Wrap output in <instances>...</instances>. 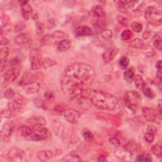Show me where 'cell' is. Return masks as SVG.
Here are the masks:
<instances>
[{"label":"cell","instance_id":"cell-1","mask_svg":"<svg viewBox=\"0 0 162 162\" xmlns=\"http://www.w3.org/2000/svg\"><path fill=\"white\" fill-rule=\"evenodd\" d=\"M94 76V70L87 64L75 63L68 66L61 79V87L65 96L72 100L89 97Z\"/></svg>","mask_w":162,"mask_h":162},{"label":"cell","instance_id":"cell-2","mask_svg":"<svg viewBox=\"0 0 162 162\" xmlns=\"http://www.w3.org/2000/svg\"><path fill=\"white\" fill-rule=\"evenodd\" d=\"M89 98L93 105L101 110H114L118 104V99L115 96L101 91H91Z\"/></svg>","mask_w":162,"mask_h":162},{"label":"cell","instance_id":"cell-3","mask_svg":"<svg viewBox=\"0 0 162 162\" xmlns=\"http://www.w3.org/2000/svg\"><path fill=\"white\" fill-rule=\"evenodd\" d=\"M51 136V132L47 128L41 126H34L31 135L26 139L34 141H45L50 139Z\"/></svg>","mask_w":162,"mask_h":162},{"label":"cell","instance_id":"cell-4","mask_svg":"<svg viewBox=\"0 0 162 162\" xmlns=\"http://www.w3.org/2000/svg\"><path fill=\"white\" fill-rule=\"evenodd\" d=\"M124 101L129 109L135 112L141 101L140 94L135 91H128L124 94Z\"/></svg>","mask_w":162,"mask_h":162},{"label":"cell","instance_id":"cell-5","mask_svg":"<svg viewBox=\"0 0 162 162\" xmlns=\"http://www.w3.org/2000/svg\"><path fill=\"white\" fill-rule=\"evenodd\" d=\"M145 18L150 24L155 26H159L161 24V12L156 8L150 6L147 7L145 10Z\"/></svg>","mask_w":162,"mask_h":162},{"label":"cell","instance_id":"cell-6","mask_svg":"<svg viewBox=\"0 0 162 162\" xmlns=\"http://www.w3.org/2000/svg\"><path fill=\"white\" fill-rule=\"evenodd\" d=\"M29 57L31 62V69L32 70H38L43 67L42 53L38 48H34L31 50Z\"/></svg>","mask_w":162,"mask_h":162},{"label":"cell","instance_id":"cell-7","mask_svg":"<svg viewBox=\"0 0 162 162\" xmlns=\"http://www.w3.org/2000/svg\"><path fill=\"white\" fill-rule=\"evenodd\" d=\"M143 113L145 119L151 122L160 124L161 122V114L160 111L150 108H143Z\"/></svg>","mask_w":162,"mask_h":162},{"label":"cell","instance_id":"cell-8","mask_svg":"<svg viewBox=\"0 0 162 162\" xmlns=\"http://www.w3.org/2000/svg\"><path fill=\"white\" fill-rule=\"evenodd\" d=\"M51 121L53 129L55 131L57 136L62 138L63 139H66L68 138L69 132L70 131L66 127V126H65L57 118H53Z\"/></svg>","mask_w":162,"mask_h":162},{"label":"cell","instance_id":"cell-9","mask_svg":"<svg viewBox=\"0 0 162 162\" xmlns=\"http://www.w3.org/2000/svg\"><path fill=\"white\" fill-rule=\"evenodd\" d=\"M15 42L22 48L27 49L32 46V39L28 34H20L15 38Z\"/></svg>","mask_w":162,"mask_h":162},{"label":"cell","instance_id":"cell-10","mask_svg":"<svg viewBox=\"0 0 162 162\" xmlns=\"http://www.w3.org/2000/svg\"><path fill=\"white\" fill-rule=\"evenodd\" d=\"M20 73V70L18 66H10V68L5 71L3 77L6 82L12 83L19 77Z\"/></svg>","mask_w":162,"mask_h":162},{"label":"cell","instance_id":"cell-11","mask_svg":"<svg viewBox=\"0 0 162 162\" xmlns=\"http://www.w3.org/2000/svg\"><path fill=\"white\" fill-rule=\"evenodd\" d=\"M7 156L11 161H20L25 156V153L20 148L13 147L8 151Z\"/></svg>","mask_w":162,"mask_h":162},{"label":"cell","instance_id":"cell-12","mask_svg":"<svg viewBox=\"0 0 162 162\" xmlns=\"http://www.w3.org/2000/svg\"><path fill=\"white\" fill-rule=\"evenodd\" d=\"M63 115L66 120L71 124L77 123L80 117V113L73 109H67Z\"/></svg>","mask_w":162,"mask_h":162},{"label":"cell","instance_id":"cell-13","mask_svg":"<svg viewBox=\"0 0 162 162\" xmlns=\"http://www.w3.org/2000/svg\"><path fill=\"white\" fill-rule=\"evenodd\" d=\"M14 131V125L12 122H8L5 124L1 131V137L3 141H8L12 133Z\"/></svg>","mask_w":162,"mask_h":162},{"label":"cell","instance_id":"cell-14","mask_svg":"<svg viewBox=\"0 0 162 162\" xmlns=\"http://www.w3.org/2000/svg\"><path fill=\"white\" fill-rule=\"evenodd\" d=\"M138 3V2L134 1H117L115 2L116 6L118 10L123 13H126L128 11L129 8H133L135 5L134 4Z\"/></svg>","mask_w":162,"mask_h":162},{"label":"cell","instance_id":"cell-15","mask_svg":"<svg viewBox=\"0 0 162 162\" xmlns=\"http://www.w3.org/2000/svg\"><path fill=\"white\" fill-rule=\"evenodd\" d=\"M24 91L28 94H35L38 92L40 85L37 80H33L22 86Z\"/></svg>","mask_w":162,"mask_h":162},{"label":"cell","instance_id":"cell-16","mask_svg":"<svg viewBox=\"0 0 162 162\" xmlns=\"http://www.w3.org/2000/svg\"><path fill=\"white\" fill-rule=\"evenodd\" d=\"M20 10L22 16L25 20H29L32 14V8L28 2H20Z\"/></svg>","mask_w":162,"mask_h":162},{"label":"cell","instance_id":"cell-17","mask_svg":"<svg viewBox=\"0 0 162 162\" xmlns=\"http://www.w3.org/2000/svg\"><path fill=\"white\" fill-rule=\"evenodd\" d=\"M115 155L117 158L125 161H130L132 158V153L126 150L124 147H118L115 151Z\"/></svg>","mask_w":162,"mask_h":162},{"label":"cell","instance_id":"cell-18","mask_svg":"<svg viewBox=\"0 0 162 162\" xmlns=\"http://www.w3.org/2000/svg\"><path fill=\"white\" fill-rule=\"evenodd\" d=\"M118 49L117 48H110L107 49L103 55V60L105 63L110 62L117 55Z\"/></svg>","mask_w":162,"mask_h":162},{"label":"cell","instance_id":"cell-19","mask_svg":"<svg viewBox=\"0 0 162 162\" xmlns=\"http://www.w3.org/2000/svg\"><path fill=\"white\" fill-rule=\"evenodd\" d=\"M77 101L78 103V107L84 110H89L92 105V103L89 97L81 98L79 100H77Z\"/></svg>","mask_w":162,"mask_h":162},{"label":"cell","instance_id":"cell-20","mask_svg":"<svg viewBox=\"0 0 162 162\" xmlns=\"http://www.w3.org/2000/svg\"><path fill=\"white\" fill-rule=\"evenodd\" d=\"M92 33V31L91 28L86 26H82L78 28L75 32V37H80L83 36H91Z\"/></svg>","mask_w":162,"mask_h":162},{"label":"cell","instance_id":"cell-21","mask_svg":"<svg viewBox=\"0 0 162 162\" xmlns=\"http://www.w3.org/2000/svg\"><path fill=\"white\" fill-rule=\"evenodd\" d=\"M28 124L34 126H44L46 124V120L41 116H34L27 120Z\"/></svg>","mask_w":162,"mask_h":162},{"label":"cell","instance_id":"cell-22","mask_svg":"<svg viewBox=\"0 0 162 162\" xmlns=\"http://www.w3.org/2000/svg\"><path fill=\"white\" fill-rule=\"evenodd\" d=\"M54 156V155L51 151L43 150L39 151L37 153V158L40 161H46L51 159Z\"/></svg>","mask_w":162,"mask_h":162},{"label":"cell","instance_id":"cell-23","mask_svg":"<svg viewBox=\"0 0 162 162\" xmlns=\"http://www.w3.org/2000/svg\"><path fill=\"white\" fill-rule=\"evenodd\" d=\"M23 104L18 103L15 101L12 100L11 101L8 103V109L11 110L12 112L15 113H19L23 110Z\"/></svg>","mask_w":162,"mask_h":162},{"label":"cell","instance_id":"cell-24","mask_svg":"<svg viewBox=\"0 0 162 162\" xmlns=\"http://www.w3.org/2000/svg\"><path fill=\"white\" fill-rule=\"evenodd\" d=\"M71 46V42L69 39H63L61 41L59 42L57 46V48L58 51L62 52H65L67 50H69Z\"/></svg>","mask_w":162,"mask_h":162},{"label":"cell","instance_id":"cell-25","mask_svg":"<svg viewBox=\"0 0 162 162\" xmlns=\"http://www.w3.org/2000/svg\"><path fill=\"white\" fill-rule=\"evenodd\" d=\"M126 150L129 151L130 153H132L138 150V144H137L136 141L134 139H130L129 140L124 146V147Z\"/></svg>","mask_w":162,"mask_h":162},{"label":"cell","instance_id":"cell-26","mask_svg":"<svg viewBox=\"0 0 162 162\" xmlns=\"http://www.w3.org/2000/svg\"><path fill=\"white\" fill-rule=\"evenodd\" d=\"M135 69L134 67H130L127 69L124 74V78L129 83H131L134 79Z\"/></svg>","mask_w":162,"mask_h":162},{"label":"cell","instance_id":"cell-27","mask_svg":"<svg viewBox=\"0 0 162 162\" xmlns=\"http://www.w3.org/2000/svg\"><path fill=\"white\" fill-rule=\"evenodd\" d=\"M62 161H80L81 159L75 151H71L69 154L65 155Z\"/></svg>","mask_w":162,"mask_h":162},{"label":"cell","instance_id":"cell-28","mask_svg":"<svg viewBox=\"0 0 162 162\" xmlns=\"http://www.w3.org/2000/svg\"><path fill=\"white\" fill-rule=\"evenodd\" d=\"M142 52L144 55L147 57H153L155 55V51L153 48L148 45H144L141 48Z\"/></svg>","mask_w":162,"mask_h":162},{"label":"cell","instance_id":"cell-29","mask_svg":"<svg viewBox=\"0 0 162 162\" xmlns=\"http://www.w3.org/2000/svg\"><path fill=\"white\" fill-rule=\"evenodd\" d=\"M18 132L22 137L27 139L31 135V134L32 132V129H31L30 127H29L28 126H23L20 127L19 129Z\"/></svg>","mask_w":162,"mask_h":162},{"label":"cell","instance_id":"cell-30","mask_svg":"<svg viewBox=\"0 0 162 162\" xmlns=\"http://www.w3.org/2000/svg\"><path fill=\"white\" fill-rule=\"evenodd\" d=\"M134 81L137 88L140 90H142L146 86L144 80L142 76L140 75H137L134 77Z\"/></svg>","mask_w":162,"mask_h":162},{"label":"cell","instance_id":"cell-31","mask_svg":"<svg viewBox=\"0 0 162 162\" xmlns=\"http://www.w3.org/2000/svg\"><path fill=\"white\" fill-rule=\"evenodd\" d=\"M92 12L98 17H104L105 16V11L100 5L94 6L92 8Z\"/></svg>","mask_w":162,"mask_h":162},{"label":"cell","instance_id":"cell-32","mask_svg":"<svg viewBox=\"0 0 162 162\" xmlns=\"http://www.w3.org/2000/svg\"><path fill=\"white\" fill-rule=\"evenodd\" d=\"M153 46L155 48L161 51L162 49V43H161V33L157 34L153 39Z\"/></svg>","mask_w":162,"mask_h":162},{"label":"cell","instance_id":"cell-33","mask_svg":"<svg viewBox=\"0 0 162 162\" xmlns=\"http://www.w3.org/2000/svg\"><path fill=\"white\" fill-rule=\"evenodd\" d=\"M67 36V35L62 31H56V32H54L52 34H51V37L53 38V40L54 43H55L57 40L61 39H63L65 37H66Z\"/></svg>","mask_w":162,"mask_h":162},{"label":"cell","instance_id":"cell-34","mask_svg":"<svg viewBox=\"0 0 162 162\" xmlns=\"http://www.w3.org/2000/svg\"><path fill=\"white\" fill-rule=\"evenodd\" d=\"M43 68H49V67L57 65V62L49 58H43Z\"/></svg>","mask_w":162,"mask_h":162},{"label":"cell","instance_id":"cell-35","mask_svg":"<svg viewBox=\"0 0 162 162\" xmlns=\"http://www.w3.org/2000/svg\"><path fill=\"white\" fill-rule=\"evenodd\" d=\"M144 45V42L142 40V39H139V38H136L134 39L132 43H131V46L133 48H135L136 49H141L143 47V46Z\"/></svg>","mask_w":162,"mask_h":162},{"label":"cell","instance_id":"cell-36","mask_svg":"<svg viewBox=\"0 0 162 162\" xmlns=\"http://www.w3.org/2000/svg\"><path fill=\"white\" fill-rule=\"evenodd\" d=\"M143 93L144 95L147 97V98H149L150 99H153L155 98V92H153V91L149 87H146L145 86L143 89Z\"/></svg>","mask_w":162,"mask_h":162},{"label":"cell","instance_id":"cell-37","mask_svg":"<svg viewBox=\"0 0 162 162\" xmlns=\"http://www.w3.org/2000/svg\"><path fill=\"white\" fill-rule=\"evenodd\" d=\"M151 152L157 157L161 158L162 154V150L161 146L160 144H156L153 146L151 148Z\"/></svg>","mask_w":162,"mask_h":162},{"label":"cell","instance_id":"cell-38","mask_svg":"<svg viewBox=\"0 0 162 162\" xmlns=\"http://www.w3.org/2000/svg\"><path fill=\"white\" fill-rule=\"evenodd\" d=\"M54 43V41L53 40V38L51 37V35H46L44 36L41 40H40V44L43 46L48 45H51Z\"/></svg>","mask_w":162,"mask_h":162},{"label":"cell","instance_id":"cell-39","mask_svg":"<svg viewBox=\"0 0 162 162\" xmlns=\"http://www.w3.org/2000/svg\"><path fill=\"white\" fill-rule=\"evenodd\" d=\"M12 99L13 101H15V102L20 103L21 104H23V105H24L27 102V99L25 98L23 96L20 95V94H19L15 93V95L13 96V97L12 98Z\"/></svg>","mask_w":162,"mask_h":162},{"label":"cell","instance_id":"cell-40","mask_svg":"<svg viewBox=\"0 0 162 162\" xmlns=\"http://www.w3.org/2000/svg\"><path fill=\"white\" fill-rule=\"evenodd\" d=\"M153 159L151 158V156L148 154H142L139 156H138L135 160V161H151Z\"/></svg>","mask_w":162,"mask_h":162},{"label":"cell","instance_id":"cell-41","mask_svg":"<svg viewBox=\"0 0 162 162\" xmlns=\"http://www.w3.org/2000/svg\"><path fill=\"white\" fill-rule=\"evenodd\" d=\"M53 110H54V112L59 115H62L66 110V109H65V105L63 104H59L56 105L55 108H54Z\"/></svg>","mask_w":162,"mask_h":162},{"label":"cell","instance_id":"cell-42","mask_svg":"<svg viewBox=\"0 0 162 162\" xmlns=\"http://www.w3.org/2000/svg\"><path fill=\"white\" fill-rule=\"evenodd\" d=\"M9 49L7 47H3L0 50V59L1 61L6 60V58L8 57L9 55Z\"/></svg>","mask_w":162,"mask_h":162},{"label":"cell","instance_id":"cell-43","mask_svg":"<svg viewBox=\"0 0 162 162\" xmlns=\"http://www.w3.org/2000/svg\"><path fill=\"white\" fill-rule=\"evenodd\" d=\"M101 37L106 40H110L113 37V32L110 29H104L101 32Z\"/></svg>","mask_w":162,"mask_h":162},{"label":"cell","instance_id":"cell-44","mask_svg":"<svg viewBox=\"0 0 162 162\" xmlns=\"http://www.w3.org/2000/svg\"><path fill=\"white\" fill-rule=\"evenodd\" d=\"M133 36V33L129 29L124 30L121 34V39L123 40H127Z\"/></svg>","mask_w":162,"mask_h":162},{"label":"cell","instance_id":"cell-45","mask_svg":"<svg viewBox=\"0 0 162 162\" xmlns=\"http://www.w3.org/2000/svg\"><path fill=\"white\" fill-rule=\"evenodd\" d=\"M15 113L12 112L11 110L8 109H6V110H2V113H1V115L2 118H12L15 116Z\"/></svg>","mask_w":162,"mask_h":162},{"label":"cell","instance_id":"cell-46","mask_svg":"<svg viewBox=\"0 0 162 162\" xmlns=\"http://www.w3.org/2000/svg\"><path fill=\"white\" fill-rule=\"evenodd\" d=\"M119 63L122 69H126L129 65V59L126 57H122L119 60Z\"/></svg>","mask_w":162,"mask_h":162},{"label":"cell","instance_id":"cell-47","mask_svg":"<svg viewBox=\"0 0 162 162\" xmlns=\"http://www.w3.org/2000/svg\"><path fill=\"white\" fill-rule=\"evenodd\" d=\"M83 136L84 139L87 142L92 141L94 138V134L91 131L87 130H86L83 132Z\"/></svg>","mask_w":162,"mask_h":162},{"label":"cell","instance_id":"cell-48","mask_svg":"<svg viewBox=\"0 0 162 162\" xmlns=\"http://www.w3.org/2000/svg\"><path fill=\"white\" fill-rule=\"evenodd\" d=\"M131 28L135 32H140L143 29V25L138 22H134L131 24Z\"/></svg>","mask_w":162,"mask_h":162},{"label":"cell","instance_id":"cell-49","mask_svg":"<svg viewBox=\"0 0 162 162\" xmlns=\"http://www.w3.org/2000/svg\"><path fill=\"white\" fill-rule=\"evenodd\" d=\"M45 30V26L43 23L37 22L36 25V32L39 36H42Z\"/></svg>","mask_w":162,"mask_h":162},{"label":"cell","instance_id":"cell-50","mask_svg":"<svg viewBox=\"0 0 162 162\" xmlns=\"http://www.w3.org/2000/svg\"><path fill=\"white\" fill-rule=\"evenodd\" d=\"M11 30V25L10 23H5V25H2L1 27V34H6L9 33Z\"/></svg>","mask_w":162,"mask_h":162},{"label":"cell","instance_id":"cell-51","mask_svg":"<svg viewBox=\"0 0 162 162\" xmlns=\"http://www.w3.org/2000/svg\"><path fill=\"white\" fill-rule=\"evenodd\" d=\"M144 139L146 142L151 143H152L155 139V135L149 132H146L144 134Z\"/></svg>","mask_w":162,"mask_h":162},{"label":"cell","instance_id":"cell-52","mask_svg":"<svg viewBox=\"0 0 162 162\" xmlns=\"http://www.w3.org/2000/svg\"><path fill=\"white\" fill-rule=\"evenodd\" d=\"M15 93L14 91H13V89H8L5 92V97L8 98V99H10V98H12L13 97V96L15 95Z\"/></svg>","mask_w":162,"mask_h":162},{"label":"cell","instance_id":"cell-53","mask_svg":"<svg viewBox=\"0 0 162 162\" xmlns=\"http://www.w3.org/2000/svg\"><path fill=\"white\" fill-rule=\"evenodd\" d=\"M147 132H149L155 135L157 132V129L155 126L152 125H149L147 127Z\"/></svg>","mask_w":162,"mask_h":162},{"label":"cell","instance_id":"cell-54","mask_svg":"<svg viewBox=\"0 0 162 162\" xmlns=\"http://www.w3.org/2000/svg\"><path fill=\"white\" fill-rule=\"evenodd\" d=\"M118 21L122 25H127L128 23V19L124 16L119 15L117 17Z\"/></svg>","mask_w":162,"mask_h":162},{"label":"cell","instance_id":"cell-55","mask_svg":"<svg viewBox=\"0 0 162 162\" xmlns=\"http://www.w3.org/2000/svg\"><path fill=\"white\" fill-rule=\"evenodd\" d=\"M110 143L112 144L115 147H119L120 145V143L119 140L117 138H112L110 139Z\"/></svg>","mask_w":162,"mask_h":162},{"label":"cell","instance_id":"cell-56","mask_svg":"<svg viewBox=\"0 0 162 162\" xmlns=\"http://www.w3.org/2000/svg\"><path fill=\"white\" fill-rule=\"evenodd\" d=\"M0 43L2 46H6L9 43V40L4 37L3 35H1V39H0Z\"/></svg>","mask_w":162,"mask_h":162},{"label":"cell","instance_id":"cell-57","mask_svg":"<svg viewBox=\"0 0 162 162\" xmlns=\"http://www.w3.org/2000/svg\"><path fill=\"white\" fill-rule=\"evenodd\" d=\"M45 98L48 100H50L52 98H53V94L52 92L51 91H47L45 94Z\"/></svg>","mask_w":162,"mask_h":162},{"label":"cell","instance_id":"cell-58","mask_svg":"<svg viewBox=\"0 0 162 162\" xmlns=\"http://www.w3.org/2000/svg\"><path fill=\"white\" fill-rule=\"evenodd\" d=\"M150 34L151 32L150 31H146L143 34V39H147L148 38H149L150 37Z\"/></svg>","mask_w":162,"mask_h":162},{"label":"cell","instance_id":"cell-59","mask_svg":"<svg viewBox=\"0 0 162 162\" xmlns=\"http://www.w3.org/2000/svg\"><path fill=\"white\" fill-rule=\"evenodd\" d=\"M156 67L158 70L161 69V67H162L161 60H158V61L156 62Z\"/></svg>","mask_w":162,"mask_h":162},{"label":"cell","instance_id":"cell-60","mask_svg":"<svg viewBox=\"0 0 162 162\" xmlns=\"http://www.w3.org/2000/svg\"><path fill=\"white\" fill-rule=\"evenodd\" d=\"M98 161H107V159H106V158L104 156L100 155V156L98 157Z\"/></svg>","mask_w":162,"mask_h":162},{"label":"cell","instance_id":"cell-61","mask_svg":"<svg viewBox=\"0 0 162 162\" xmlns=\"http://www.w3.org/2000/svg\"><path fill=\"white\" fill-rule=\"evenodd\" d=\"M157 77L159 79L160 81H161V69L158 70V72H157Z\"/></svg>","mask_w":162,"mask_h":162},{"label":"cell","instance_id":"cell-62","mask_svg":"<svg viewBox=\"0 0 162 162\" xmlns=\"http://www.w3.org/2000/svg\"><path fill=\"white\" fill-rule=\"evenodd\" d=\"M161 100H159V102H158V106H159V111H160V112H161Z\"/></svg>","mask_w":162,"mask_h":162}]
</instances>
